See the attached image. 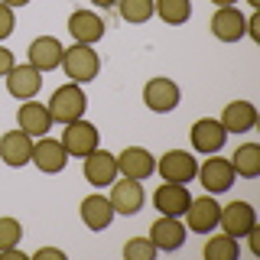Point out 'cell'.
<instances>
[{
	"mask_svg": "<svg viewBox=\"0 0 260 260\" xmlns=\"http://www.w3.org/2000/svg\"><path fill=\"white\" fill-rule=\"evenodd\" d=\"M46 108H49V117H52L55 124H72V120H78L81 114H85L88 98H85V91H81V85L69 81V85L55 88Z\"/></svg>",
	"mask_w": 260,
	"mask_h": 260,
	"instance_id": "obj_1",
	"label": "cell"
},
{
	"mask_svg": "<svg viewBox=\"0 0 260 260\" xmlns=\"http://www.w3.org/2000/svg\"><path fill=\"white\" fill-rule=\"evenodd\" d=\"M156 173L162 182H182L189 185L195 176H199V159L192 156L189 150H166L156 159Z\"/></svg>",
	"mask_w": 260,
	"mask_h": 260,
	"instance_id": "obj_2",
	"label": "cell"
},
{
	"mask_svg": "<svg viewBox=\"0 0 260 260\" xmlns=\"http://www.w3.org/2000/svg\"><path fill=\"white\" fill-rule=\"evenodd\" d=\"M62 69H65V75L75 81V85H85V81L98 78L101 59H98V52H94L91 46L75 43L72 49H65V55H62Z\"/></svg>",
	"mask_w": 260,
	"mask_h": 260,
	"instance_id": "obj_3",
	"label": "cell"
},
{
	"mask_svg": "<svg viewBox=\"0 0 260 260\" xmlns=\"http://www.w3.org/2000/svg\"><path fill=\"white\" fill-rule=\"evenodd\" d=\"M98 143H101V134H98V127L88 124L85 117L65 124V130H62V146H65L69 156H81V159H85L91 150H98Z\"/></svg>",
	"mask_w": 260,
	"mask_h": 260,
	"instance_id": "obj_4",
	"label": "cell"
},
{
	"mask_svg": "<svg viewBox=\"0 0 260 260\" xmlns=\"http://www.w3.org/2000/svg\"><path fill=\"white\" fill-rule=\"evenodd\" d=\"M189 137H192V150L202 153V156H211V153H218L228 143V130L221 127V120H215V117L195 120Z\"/></svg>",
	"mask_w": 260,
	"mask_h": 260,
	"instance_id": "obj_5",
	"label": "cell"
},
{
	"mask_svg": "<svg viewBox=\"0 0 260 260\" xmlns=\"http://www.w3.org/2000/svg\"><path fill=\"white\" fill-rule=\"evenodd\" d=\"M224 234L231 238H247L257 228V211L250 202H231V205H221V218H218Z\"/></svg>",
	"mask_w": 260,
	"mask_h": 260,
	"instance_id": "obj_6",
	"label": "cell"
},
{
	"mask_svg": "<svg viewBox=\"0 0 260 260\" xmlns=\"http://www.w3.org/2000/svg\"><path fill=\"white\" fill-rule=\"evenodd\" d=\"M218 218H221V205H218L211 195L192 199L189 208H185V228L195 231V234H211L218 228Z\"/></svg>",
	"mask_w": 260,
	"mask_h": 260,
	"instance_id": "obj_7",
	"label": "cell"
},
{
	"mask_svg": "<svg viewBox=\"0 0 260 260\" xmlns=\"http://www.w3.org/2000/svg\"><path fill=\"white\" fill-rule=\"evenodd\" d=\"M179 98H182V91H179V85L173 78H150L146 81V88H143V104L150 111H156V114H169L179 104Z\"/></svg>",
	"mask_w": 260,
	"mask_h": 260,
	"instance_id": "obj_8",
	"label": "cell"
},
{
	"mask_svg": "<svg viewBox=\"0 0 260 260\" xmlns=\"http://www.w3.org/2000/svg\"><path fill=\"white\" fill-rule=\"evenodd\" d=\"M4 78H7V91H10L16 101H32V98L39 94V88H43V72L32 69L29 62L13 65Z\"/></svg>",
	"mask_w": 260,
	"mask_h": 260,
	"instance_id": "obj_9",
	"label": "cell"
},
{
	"mask_svg": "<svg viewBox=\"0 0 260 260\" xmlns=\"http://www.w3.org/2000/svg\"><path fill=\"white\" fill-rule=\"evenodd\" d=\"M29 162L39 169V173H62L65 162H69V153H65L62 140H52V137H36V143H32V156Z\"/></svg>",
	"mask_w": 260,
	"mask_h": 260,
	"instance_id": "obj_10",
	"label": "cell"
},
{
	"mask_svg": "<svg viewBox=\"0 0 260 260\" xmlns=\"http://www.w3.org/2000/svg\"><path fill=\"white\" fill-rule=\"evenodd\" d=\"M185 238H189V228L182 224V218H173V215L156 218L150 228V241L156 244V250H166V254L179 250L185 244Z\"/></svg>",
	"mask_w": 260,
	"mask_h": 260,
	"instance_id": "obj_11",
	"label": "cell"
},
{
	"mask_svg": "<svg viewBox=\"0 0 260 260\" xmlns=\"http://www.w3.org/2000/svg\"><path fill=\"white\" fill-rule=\"evenodd\" d=\"M153 173H156V159H153L150 150H143V146H127L124 153H117V176L143 182V179H150Z\"/></svg>",
	"mask_w": 260,
	"mask_h": 260,
	"instance_id": "obj_12",
	"label": "cell"
},
{
	"mask_svg": "<svg viewBox=\"0 0 260 260\" xmlns=\"http://www.w3.org/2000/svg\"><path fill=\"white\" fill-rule=\"evenodd\" d=\"M199 179H202V185H205L208 195H221V192H228V189L234 185L231 159L215 156V153H211V159H205V162L199 166Z\"/></svg>",
	"mask_w": 260,
	"mask_h": 260,
	"instance_id": "obj_13",
	"label": "cell"
},
{
	"mask_svg": "<svg viewBox=\"0 0 260 260\" xmlns=\"http://www.w3.org/2000/svg\"><path fill=\"white\" fill-rule=\"evenodd\" d=\"M211 32L221 43H238V39L247 36V16L238 7H218L215 16H211Z\"/></svg>",
	"mask_w": 260,
	"mask_h": 260,
	"instance_id": "obj_14",
	"label": "cell"
},
{
	"mask_svg": "<svg viewBox=\"0 0 260 260\" xmlns=\"http://www.w3.org/2000/svg\"><path fill=\"white\" fill-rule=\"evenodd\" d=\"M111 205H114V215H137L143 208V185L137 179H124L120 182L114 179L111 182Z\"/></svg>",
	"mask_w": 260,
	"mask_h": 260,
	"instance_id": "obj_15",
	"label": "cell"
},
{
	"mask_svg": "<svg viewBox=\"0 0 260 260\" xmlns=\"http://www.w3.org/2000/svg\"><path fill=\"white\" fill-rule=\"evenodd\" d=\"M85 179L94 185V189H104V185H111L114 179H117V156L108 150H91L85 156Z\"/></svg>",
	"mask_w": 260,
	"mask_h": 260,
	"instance_id": "obj_16",
	"label": "cell"
},
{
	"mask_svg": "<svg viewBox=\"0 0 260 260\" xmlns=\"http://www.w3.org/2000/svg\"><path fill=\"white\" fill-rule=\"evenodd\" d=\"M192 195L182 182H162L156 192H153V205H156L159 215H173V218H182L185 208H189Z\"/></svg>",
	"mask_w": 260,
	"mask_h": 260,
	"instance_id": "obj_17",
	"label": "cell"
},
{
	"mask_svg": "<svg viewBox=\"0 0 260 260\" xmlns=\"http://www.w3.org/2000/svg\"><path fill=\"white\" fill-rule=\"evenodd\" d=\"M62 55H65V46L55 36H39L29 43V65L39 72H55L62 65Z\"/></svg>",
	"mask_w": 260,
	"mask_h": 260,
	"instance_id": "obj_18",
	"label": "cell"
},
{
	"mask_svg": "<svg viewBox=\"0 0 260 260\" xmlns=\"http://www.w3.org/2000/svg\"><path fill=\"white\" fill-rule=\"evenodd\" d=\"M69 32L72 39L81 46H94L98 39H104V20L94 10H75L69 16Z\"/></svg>",
	"mask_w": 260,
	"mask_h": 260,
	"instance_id": "obj_19",
	"label": "cell"
},
{
	"mask_svg": "<svg viewBox=\"0 0 260 260\" xmlns=\"http://www.w3.org/2000/svg\"><path fill=\"white\" fill-rule=\"evenodd\" d=\"M32 156V137L23 134V130H10V134H0V159L7 162V166L20 169L26 166Z\"/></svg>",
	"mask_w": 260,
	"mask_h": 260,
	"instance_id": "obj_20",
	"label": "cell"
},
{
	"mask_svg": "<svg viewBox=\"0 0 260 260\" xmlns=\"http://www.w3.org/2000/svg\"><path fill=\"white\" fill-rule=\"evenodd\" d=\"M81 221H85L88 231H104V228H111L114 221V205L111 199H104V195H88V199H81Z\"/></svg>",
	"mask_w": 260,
	"mask_h": 260,
	"instance_id": "obj_21",
	"label": "cell"
},
{
	"mask_svg": "<svg viewBox=\"0 0 260 260\" xmlns=\"http://www.w3.org/2000/svg\"><path fill=\"white\" fill-rule=\"evenodd\" d=\"M16 124H20V130H23V134H29V137H46L49 127H52V117H49L46 104L23 101L20 111H16Z\"/></svg>",
	"mask_w": 260,
	"mask_h": 260,
	"instance_id": "obj_22",
	"label": "cell"
},
{
	"mask_svg": "<svg viewBox=\"0 0 260 260\" xmlns=\"http://www.w3.org/2000/svg\"><path fill=\"white\" fill-rule=\"evenodd\" d=\"M221 127L228 130V134H247V130H254L257 127V108L250 101H231V104H224Z\"/></svg>",
	"mask_w": 260,
	"mask_h": 260,
	"instance_id": "obj_23",
	"label": "cell"
},
{
	"mask_svg": "<svg viewBox=\"0 0 260 260\" xmlns=\"http://www.w3.org/2000/svg\"><path fill=\"white\" fill-rule=\"evenodd\" d=\"M231 169H234V176H241V179H257L260 176V143H241L238 150H234Z\"/></svg>",
	"mask_w": 260,
	"mask_h": 260,
	"instance_id": "obj_24",
	"label": "cell"
},
{
	"mask_svg": "<svg viewBox=\"0 0 260 260\" xmlns=\"http://www.w3.org/2000/svg\"><path fill=\"white\" fill-rule=\"evenodd\" d=\"M153 13L166 26H182L192 16V0H153Z\"/></svg>",
	"mask_w": 260,
	"mask_h": 260,
	"instance_id": "obj_25",
	"label": "cell"
},
{
	"mask_svg": "<svg viewBox=\"0 0 260 260\" xmlns=\"http://www.w3.org/2000/svg\"><path fill=\"white\" fill-rule=\"evenodd\" d=\"M238 254H241V244H238V238H231V234H215V238H208V244H205L208 260H238Z\"/></svg>",
	"mask_w": 260,
	"mask_h": 260,
	"instance_id": "obj_26",
	"label": "cell"
},
{
	"mask_svg": "<svg viewBox=\"0 0 260 260\" xmlns=\"http://www.w3.org/2000/svg\"><path fill=\"white\" fill-rule=\"evenodd\" d=\"M124 23H146L153 16V0H117Z\"/></svg>",
	"mask_w": 260,
	"mask_h": 260,
	"instance_id": "obj_27",
	"label": "cell"
},
{
	"mask_svg": "<svg viewBox=\"0 0 260 260\" xmlns=\"http://www.w3.org/2000/svg\"><path fill=\"white\" fill-rule=\"evenodd\" d=\"M20 238H23V224L16 221V218H0V254L16 247Z\"/></svg>",
	"mask_w": 260,
	"mask_h": 260,
	"instance_id": "obj_28",
	"label": "cell"
},
{
	"mask_svg": "<svg viewBox=\"0 0 260 260\" xmlns=\"http://www.w3.org/2000/svg\"><path fill=\"white\" fill-rule=\"evenodd\" d=\"M124 257L127 260H153L156 257V244L150 238H134L124 244Z\"/></svg>",
	"mask_w": 260,
	"mask_h": 260,
	"instance_id": "obj_29",
	"label": "cell"
},
{
	"mask_svg": "<svg viewBox=\"0 0 260 260\" xmlns=\"http://www.w3.org/2000/svg\"><path fill=\"white\" fill-rule=\"evenodd\" d=\"M16 29V16H13V7L0 4V39H7L10 32Z\"/></svg>",
	"mask_w": 260,
	"mask_h": 260,
	"instance_id": "obj_30",
	"label": "cell"
},
{
	"mask_svg": "<svg viewBox=\"0 0 260 260\" xmlns=\"http://www.w3.org/2000/svg\"><path fill=\"white\" fill-rule=\"evenodd\" d=\"M65 260V250H59V247H39L36 254H32V260Z\"/></svg>",
	"mask_w": 260,
	"mask_h": 260,
	"instance_id": "obj_31",
	"label": "cell"
},
{
	"mask_svg": "<svg viewBox=\"0 0 260 260\" xmlns=\"http://www.w3.org/2000/svg\"><path fill=\"white\" fill-rule=\"evenodd\" d=\"M247 36L254 39V43H260V13L257 10L247 16Z\"/></svg>",
	"mask_w": 260,
	"mask_h": 260,
	"instance_id": "obj_32",
	"label": "cell"
},
{
	"mask_svg": "<svg viewBox=\"0 0 260 260\" xmlns=\"http://www.w3.org/2000/svg\"><path fill=\"white\" fill-rule=\"evenodd\" d=\"M13 52H10V49H4V46H0V78H4L7 75V72H10L13 69Z\"/></svg>",
	"mask_w": 260,
	"mask_h": 260,
	"instance_id": "obj_33",
	"label": "cell"
},
{
	"mask_svg": "<svg viewBox=\"0 0 260 260\" xmlns=\"http://www.w3.org/2000/svg\"><path fill=\"white\" fill-rule=\"evenodd\" d=\"M247 238H250V250H254V254H260V231L254 228V231H250Z\"/></svg>",
	"mask_w": 260,
	"mask_h": 260,
	"instance_id": "obj_34",
	"label": "cell"
},
{
	"mask_svg": "<svg viewBox=\"0 0 260 260\" xmlns=\"http://www.w3.org/2000/svg\"><path fill=\"white\" fill-rule=\"evenodd\" d=\"M4 260H26V254H20V250L16 247H10V250H4V254H0Z\"/></svg>",
	"mask_w": 260,
	"mask_h": 260,
	"instance_id": "obj_35",
	"label": "cell"
},
{
	"mask_svg": "<svg viewBox=\"0 0 260 260\" xmlns=\"http://www.w3.org/2000/svg\"><path fill=\"white\" fill-rule=\"evenodd\" d=\"M0 4H7V7H13V10H16V7H26L29 0H0Z\"/></svg>",
	"mask_w": 260,
	"mask_h": 260,
	"instance_id": "obj_36",
	"label": "cell"
},
{
	"mask_svg": "<svg viewBox=\"0 0 260 260\" xmlns=\"http://www.w3.org/2000/svg\"><path fill=\"white\" fill-rule=\"evenodd\" d=\"M94 7H104V10H108V7H117V0H91Z\"/></svg>",
	"mask_w": 260,
	"mask_h": 260,
	"instance_id": "obj_37",
	"label": "cell"
},
{
	"mask_svg": "<svg viewBox=\"0 0 260 260\" xmlns=\"http://www.w3.org/2000/svg\"><path fill=\"white\" fill-rule=\"evenodd\" d=\"M211 4H215V7H234L238 0H211Z\"/></svg>",
	"mask_w": 260,
	"mask_h": 260,
	"instance_id": "obj_38",
	"label": "cell"
},
{
	"mask_svg": "<svg viewBox=\"0 0 260 260\" xmlns=\"http://www.w3.org/2000/svg\"><path fill=\"white\" fill-rule=\"evenodd\" d=\"M247 4H250V7H254V10H257V7H260V0H247Z\"/></svg>",
	"mask_w": 260,
	"mask_h": 260,
	"instance_id": "obj_39",
	"label": "cell"
}]
</instances>
